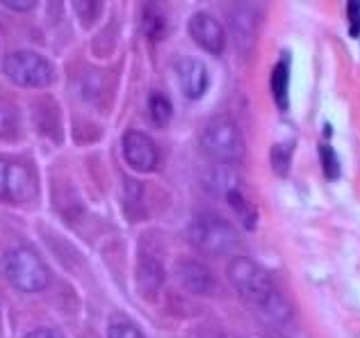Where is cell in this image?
<instances>
[{
    "mask_svg": "<svg viewBox=\"0 0 360 338\" xmlns=\"http://www.w3.org/2000/svg\"><path fill=\"white\" fill-rule=\"evenodd\" d=\"M226 276L237 295L244 299V304L251 306L256 315H260L265 322L281 325V322L290 320L292 315L290 304L274 288L272 274L260 263H256L249 256H235L228 263Z\"/></svg>",
    "mask_w": 360,
    "mask_h": 338,
    "instance_id": "6da1fadb",
    "label": "cell"
},
{
    "mask_svg": "<svg viewBox=\"0 0 360 338\" xmlns=\"http://www.w3.org/2000/svg\"><path fill=\"white\" fill-rule=\"evenodd\" d=\"M187 240L194 250H199L206 256H228L237 250L239 234L228 220L212 213H203L190 222Z\"/></svg>",
    "mask_w": 360,
    "mask_h": 338,
    "instance_id": "7a4b0ae2",
    "label": "cell"
},
{
    "mask_svg": "<svg viewBox=\"0 0 360 338\" xmlns=\"http://www.w3.org/2000/svg\"><path fill=\"white\" fill-rule=\"evenodd\" d=\"M201 149L217 165H237L246 153L242 129L226 115L212 117L201 133Z\"/></svg>",
    "mask_w": 360,
    "mask_h": 338,
    "instance_id": "3957f363",
    "label": "cell"
},
{
    "mask_svg": "<svg viewBox=\"0 0 360 338\" xmlns=\"http://www.w3.org/2000/svg\"><path fill=\"white\" fill-rule=\"evenodd\" d=\"M5 276L14 288L21 292H41L50 283V270L39 254L30 247H14L5 254L3 261Z\"/></svg>",
    "mask_w": 360,
    "mask_h": 338,
    "instance_id": "277c9868",
    "label": "cell"
},
{
    "mask_svg": "<svg viewBox=\"0 0 360 338\" xmlns=\"http://www.w3.org/2000/svg\"><path fill=\"white\" fill-rule=\"evenodd\" d=\"M3 71L14 85L26 89H43L55 80V66L34 50L10 53L3 62Z\"/></svg>",
    "mask_w": 360,
    "mask_h": 338,
    "instance_id": "5b68a950",
    "label": "cell"
},
{
    "mask_svg": "<svg viewBox=\"0 0 360 338\" xmlns=\"http://www.w3.org/2000/svg\"><path fill=\"white\" fill-rule=\"evenodd\" d=\"M37 197V181L23 162L0 158V201L5 204H30Z\"/></svg>",
    "mask_w": 360,
    "mask_h": 338,
    "instance_id": "8992f818",
    "label": "cell"
},
{
    "mask_svg": "<svg viewBox=\"0 0 360 338\" xmlns=\"http://www.w3.org/2000/svg\"><path fill=\"white\" fill-rule=\"evenodd\" d=\"M123 147V158L128 162V167H132L139 174H148L157 167L160 162V149H157L155 140L151 135L141 133V131H128L121 140Z\"/></svg>",
    "mask_w": 360,
    "mask_h": 338,
    "instance_id": "52a82bcc",
    "label": "cell"
},
{
    "mask_svg": "<svg viewBox=\"0 0 360 338\" xmlns=\"http://www.w3.org/2000/svg\"><path fill=\"white\" fill-rule=\"evenodd\" d=\"M190 35L201 48L210 53V55H221L223 48H226V32H223V26L208 12H197L190 19Z\"/></svg>",
    "mask_w": 360,
    "mask_h": 338,
    "instance_id": "ba28073f",
    "label": "cell"
},
{
    "mask_svg": "<svg viewBox=\"0 0 360 338\" xmlns=\"http://www.w3.org/2000/svg\"><path fill=\"white\" fill-rule=\"evenodd\" d=\"M176 276L192 295L210 297L217 292V279H214L212 270L201 261H194V259L180 261L176 265Z\"/></svg>",
    "mask_w": 360,
    "mask_h": 338,
    "instance_id": "9c48e42d",
    "label": "cell"
},
{
    "mask_svg": "<svg viewBox=\"0 0 360 338\" xmlns=\"http://www.w3.org/2000/svg\"><path fill=\"white\" fill-rule=\"evenodd\" d=\"M176 73H178V82L183 94L190 101H199L201 96L208 92L210 85V73L208 66L197 57H180L176 64Z\"/></svg>",
    "mask_w": 360,
    "mask_h": 338,
    "instance_id": "30bf717a",
    "label": "cell"
},
{
    "mask_svg": "<svg viewBox=\"0 0 360 338\" xmlns=\"http://www.w3.org/2000/svg\"><path fill=\"white\" fill-rule=\"evenodd\" d=\"M206 187L210 192H214L226 199L228 192L239 190V176L235 174V169H232L230 165H217V167L210 169V174L206 176Z\"/></svg>",
    "mask_w": 360,
    "mask_h": 338,
    "instance_id": "8fae6325",
    "label": "cell"
},
{
    "mask_svg": "<svg viewBox=\"0 0 360 338\" xmlns=\"http://www.w3.org/2000/svg\"><path fill=\"white\" fill-rule=\"evenodd\" d=\"M288 89H290V59H288V55H283V59L272 71V94H274L276 105H279L283 112L288 110V105H290Z\"/></svg>",
    "mask_w": 360,
    "mask_h": 338,
    "instance_id": "7c38bea8",
    "label": "cell"
},
{
    "mask_svg": "<svg viewBox=\"0 0 360 338\" xmlns=\"http://www.w3.org/2000/svg\"><path fill=\"white\" fill-rule=\"evenodd\" d=\"M226 201L230 204V208L235 210V215L239 217V222L244 224V229H256V222H258V213L256 208H253V204L249 199L244 197L242 190H232L226 194Z\"/></svg>",
    "mask_w": 360,
    "mask_h": 338,
    "instance_id": "4fadbf2b",
    "label": "cell"
},
{
    "mask_svg": "<svg viewBox=\"0 0 360 338\" xmlns=\"http://www.w3.org/2000/svg\"><path fill=\"white\" fill-rule=\"evenodd\" d=\"M148 112H151V119L157 129H164V126H169L171 117H174V105H171L167 94L153 92L151 99H148Z\"/></svg>",
    "mask_w": 360,
    "mask_h": 338,
    "instance_id": "5bb4252c",
    "label": "cell"
},
{
    "mask_svg": "<svg viewBox=\"0 0 360 338\" xmlns=\"http://www.w3.org/2000/svg\"><path fill=\"white\" fill-rule=\"evenodd\" d=\"M160 286H162V267L151 259L139 263V288H144L148 295H153Z\"/></svg>",
    "mask_w": 360,
    "mask_h": 338,
    "instance_id": "9a60e30c",
    "label": "cell"
},
{
    "mask_svg": "<svg viewBox=\"0 0 360 338\" xmlns=\"http://www.w3.org/2000/svg\"><path fill=\"white\" fill-rule=\"evenodd\" d=\"M108 338H146L141 334V329L134 325L128 318H112L110 327H108Z\"/></svg>",
    "mask_w": 360,
    "mask_h": 338,
    "instance_id": "2e32d148",
    "label": "cell"
},
{
    "mask_svg": "<svg viewBox=\"0 0 360 338\" xmlns=\"http://www.w3.org/2000/svg\"><path fill=\"white\" fill-rule=\"evenodd\" d=\"M19 135V115L12 105H0V138L14 140Z\"/></svg>",
    "mask_w": 360,
    "mask_h": 338,
    "instance_id": "e0dca14e",
    "label": "cell"
},
{
    "mask_svg": "<svg viewBox=\"0 0 360 338\" xmlns=\"http://www.w3.org/2000/svg\"><path fill=\"white\" fill-rule=\"evenodd\" d=\"M292 160V142H283V144H274L272 149V165L279 176H288Z\"/></svg>",
    "mask_w": 360,
    "mask_h": 338,
    "instance_id": "ac0fdd59",
    "label": "cell"
},
{
    "mask_svg": "<svg viewBox=\"0 0 360 338\" xmlns=\"http://www.w3.org/2000/svg\"><path fill=\"white\" fill-rule=\"evenodd\" d=\"M319 160H321V167H324V176L328 181H335L340 178V158L333 151L328 144H321L319 147Z\"/></svg>",
    "mask_w": 360,
    "mask_h": 338,
    "instance_id": "d6986e66",
    "label": "cell"
},
{
    "mask_svg": "<svg viewBox=\"0 0 360 338\" xmlns=\"http://www.w3.org/2000/svg\"><path fill=\"white\" fill-rule=\"evenodd\" d=\"M144 32L151 37V39H162L164 35H167V21L160 12H146L144 17Z\"/></svg>",
    "mask_w": 360,
    "mask_h": 338,
    "instance_id": "ffe728a7",
    "label": "cell"
},
{
    "mask_svg": "<svg viewBox=\"0 0 360 338\" xmlns=\"http://www.w3.org/2000/svg\"><path fill=\"white\" fill-rule=\"evenodd\" d=\"M347 19H349V32L351 37H360V3L354 0V3L347 5Z\"/></svg>",
    "mask_w": 360,
    "mask_h": 338,
    "instance_id": "44dd1931",
    "label": "cell"
},
{
    "mask_svg": "<svg viewBox=\"0 0 360 338\" xmlns=\"http://www.w3.org/2000/svg\"><path fill=\"white\" fill-rule=\"evenodd\" d=\"M3 5L12 12H30L34 10V0H3Z\"/></svg>",
    "mask_w": 360,
    "mask_h": 338,
    "instance_id": "7402d4cb",
    "label": "cell"
},
{
    "mask_svg": "<svg viewBox=\"0 0 360 338\" xmlns=\"http://www.w3.org/2000/svg\"><path fill=\"white\" fill-rule=\"evenodd\" d=\"M26 338H64V334L52 327H39V329H34V332H30Z\"/></svg>",
    "mask_w": 360,
    "mask_h": 338,
    "instance_id": "603a6c76",
    "label": "cell"
}]
</instances>
